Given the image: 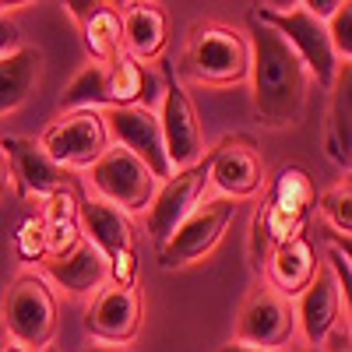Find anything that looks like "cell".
<instances>
[{"label":"cell","mask_w":352,"mask_h":352,"mask_svg":"<svg viewBox=\"0 0 352 352\" xmlns=\"http://www.w3.org/2000/svg\"><path fill=\"white\" fill-rule=\"evenodd\" d=\"M99 8H102V0H67V4H64V11L78 21V28H81L88 18H92Z\"/></svg>","instance_id":"32"},{"label":"cell","mask_w":352,"mask_h":352,"mask_svg":"<svg viewBox=\"0 0 352 352\" xmlns=\"http://www.w3.org/2000/svg\"><path fill=\"white\" fill-rule=\"evenodd\" d=\"M317 264L320 261L314 254V240L303 229V232H296L292 240H285L282 247H275L268 257H264V278H268V289H275L282 300L292 303L310 285Z\"/></svg>","instance_id":"18"},{"label":"cell","mask_w":352,"mask_h":352,"mask_svg":"<svg viewBox=\"0 0 352 352\" xmlns=\"http://www.w3.org/2000/svg\"><path fill=\"white\" fill-rule=\"evenodd\" d=\"M106 134L127 148L134 159H141L148 166V173L155 180H169V162H166V148H162V131H159V113H152V106H120V109H106Z\"/></svg>","instance_id":"11"},{"label":"cell","mask_w":352,"mask_h":352,"mask_svg":"<svg viewBox=\"0 0 352 352\" xmlns=\"http://www.w3.org/2000/svg\"><path fill=\"white\" fill-rule=\"evenodd\" d=\"M4 8H8V4H0V11H4Z\"/></svg>","instance_id":"40"},{"label":"cell","mask_w":352,"mask_h":352,"mask_svg":"<svg viewBox=\"0 0 352 352\" xmlns=\"http://www.w3.org/2000/svg\"><path fill=\"white\" fill-rule=\"evenodd\" d=\"M292 335H296V307L282 300L268 285L254 289L250 300L240 310V320H236V342L278 352Z\"/></svg>","instance_id":"12"},{"label":"cell","mask_w":352,"mask_h":352,"mask_svg":"<svg viewBox=\"0 0 352 352\" xmlns=\"http://www.w3.org/2000/svg\"><path fill=\"white\" fill-rule=\"evenodd\" d=\"M4 328L21 349H50L56 331V296L43 275L25 272L8 285Z\"/></svg>","instance_id":"5"},{"label":"cell","mask_w":352,"mask_h":352,"mask_svg":"<svg viewBox=\"0 0 352 352\" xmlns=\"http://www.w3.org/2000/svg\"><path fill=\"white\" fill-rule=\"evenodd\" d=\"M78 204H81V201L71 194V187L60 190V194H53V197L46 201L43 222H78Z\"/></svg>","instance_id":"30"},{"label":"cell","mask_w":352,"mask_h":352,"mask_svg":"<svg viewBox=\"0 0 352 352\" xmlns=\"http://www.w3.org/2000/svg\"><path fill=\"white\" fill-rule=\"evenodd\" d=\"M338 4H342V0H303V8H307L317 21H328V18L338 11Z\"/></svg>","instance_id":"33"},{"label":"cell","mask_w":352,"mask_h":352,"mask_svg":"<svg viewBox=\"0 0 352 352\" xmlns=\"http://www.w3.org/2000/svg\"><path fill=\"white\" fill-rule=\"evenodd\" d=\"M43 352H60V349H53V345H50V349H43Z\"/></svg>","instance_id":"39"},{"label":"cell","mask_w":352,"mask_h":352,"mask_svg":"<svg viewBox=\"0 0 352 352\" xmlns=\"http://www.w3.org/2000/svg\"><path fill=\"white\" fill-rule=\"evenodd\" d=\"M36 144L46 152L53 166L88 169L109 148V134L99 109H81V113H60V120H53Z\"/></svg>","instance_id":"8"},{"label":"cell","mask_w":352,"mask_h":352,"mask_svg":"<svg viewBox=\"0 0 352 352\" xmlns=\"http://www.w3.org/2000/svg\"><path fill=\"white\" fill-rule=\"evenodd\" d=\"M124 21V53L138 64L159 60L166 50V11L159 4H127V11L120 14Z\"/></svg>","instance_id":"20"},{"label":"cell","mask_w":352,"mask_h":352,"mask_svg":"<svg viewBox=\"0 0 352 352\" xmlns=\"http://www.w3.org/2000/svg\"><path fill=\"white\" fill-rule=\"evenodd\" d=\"M204 190H208V155L204 162L173 173L169 180H162L155 187V197L144 212V226H148V236L155 247H162L176 229L184 226V219L204 201Z\"/></svg>","instance_id":"9"},{"label":"cell","mask_w":352,"mask_h":352,"mask_svg":"<svg viewBox=\"0 0 352 352\" xmlns=\"http://www.w3.org/2000/svg\"><path fill=\"white\" fill-rule=\"evenodd\" d=\"M78 229L102 257H113L120 250H134L131 215H124L120 208H113V204H106L99 197H88V201L78 204Z\"/></svg>","instance_id":"19"},{"label":"cell","mask_w":352,"mask_h":352,"mask_svg":"<svg viewBox=\"0 0 352 352\" xmlns=\"http://www.w3.org/2000/svg\"><path fill=\"white\" fill-rule=\"evenodd\" d=\"M81 109H109V67L85 64L60 99V113H81Z\"/></svg>","instance_id":"23"},{"label":"cell","mask_w":352,"mask_h":352,"mask_svg":"<svg viewBox=\"0 0 352 352\" xmlns=\"http://www.w3.org/2000/svg\"><path fill=\"white\" fill-rule=\"evenodd\" d=\"M159 131H162V148H166L169 173H180V169L204 162V131H201V120H197V109L176 81L166 85Z\"/></svg>","instance_id":"10"},{"label":"cell","mask_w":352,"mask_h":352,"mask_svg":"<svg viewBox=\"0 0 352 352\" xmlns=\"http://www.w3.org/2000/svg\"><path fill=\"white\" fill-rule=\"evenodd\" d=\"M14 247H18V257L21 261H43L46 257V226L43 219H25L14 232Z\"/></svg>","instance_id":"28"},{"label":"cell","mask_w":352,"mask_h":352,"mask_svg":"<svg viewBox=\"0 0 352 352\" xmlns=\"http://www.w3.org/2000/svg\"><path fill=\"white\" fill-rule=\"evenodd\" d=\"M254 14L264 25H272L275 32L289 43V50L300 56V64L307 67L310 78H317L320 88H331L342 60L331 50L324 21H317L303 4H257Z\"/></svg>","instance_id":"4"},{"label":"cell","mask_w":352,"mask_h":352,"mask_svg":"<svg viewBox=\"0 0 352 352\" xmlns=\"http://www.w3.org/2000/svg\"><path fill=\"white\" fill-rule=\"evenodd\" d=\"M43 272H46L43 278L53 282L56 289H64L67 296H96V292L109 282L106 257L88 240H81L64 257H46L43 261Z\"/></svg>","instance_id":"17"},{"label":"cell","mask_w":352,"mask_h":352,"mask_svg":"<svg viewBox=\"0 0 352 352\" xmlns=\"http://www.w3.org/2000/svg\"><path fill=\"white\" fill-rule=\"evenodd\" d=\"M43 226H46V257H64L85 240L78 222H43Z\"/></svg>","instance_id":"29"},{"label":"cell","mask_w":352,"mask_h":352,"mask_svg":"<svg viewBox=\"0 0 352 352\" xmlns=\"http://www.w3.org/2000/svg\"><path fill=\"white\" fill-rule=\"evenodd\" d=\"M314 212V180L303 166H282L264 197V208L254 215V232H250V254L254 268H261L264 257L296 232H303L307 219Z\"/></svg>","instance_id":"2"},{"label":"cell","mask_w":352,"mask_h":352,"mask_svg":"<svg viewBox=\"0 0 352 352\" xmlns=\"http://www.w3.org/2000/svg\"><path fill=\"white\" fill-rule=\"evenodd\" d=\"M0 352H28V349H21V345H8V349H0Z\"/></svg>","instance_id":"38"},{"label":"cell","mask_w":352,"mask_h":352,"mask_svg":"<svg viewBox=\"0 0 352 352\" xmlns=\"http://www.w3.org/2000/svg\"><path fill=\"white\" fill-rule=\"evenodd\" d=\"M219 352H275V349H254V345H240V342H229Z\"/></svg>","instance_id":"36"},{"label":"cell","mask_w":352,"mask_h":352,"mask_svg":"<svg viewBox=\"0 0 352 352\" xmlns=\"http://www.w3.org/2000/svg\"><path fill=\"white\" fill-rule=\"evenodd\" d=\"M148 92H152V74L144 71V64L131 60L127 53L116 64H109V109L144 106Z\"/></svg>","instance_id":"25"},{"label":"cell","mask_w":352,"mask_h":352,"mask_svg":"<svg viewBox=\"0 0 352 352\" xmlns=\"http://www.w3.org/2000/svg\"><path fill=\"white\" fill-rule=\"evenodd\" d=\"M324 342H328V345H324L328 352H352V338H349V324H345V328H335V331H331V335H328Z\"/></svg>","instance_id":"34"},{"label":"cell","mask_w":352,"mask_h":352,"mask_svg":"<svg viewBox=\"0 0 352 352\" xmlns=\"http://www.w3.org/2000/svg\"><path fill=\"white\" fill-rule=\"evenodd\" d=\"M43 78V53L36 46H21L0 60V116L14 113Z\"/></svg>","instance_id":"21"},{"label":"cell","mask_w":352,"mask_h":352,"mask_svg":"<svg viewBox=\"0 0 352 352\" xmlns=\"http://www.w3.org/2000/svg\"><path fill=\"white\" fill-rule=\"evenodd\" d=\"M124 11H127V4H102L81 25V39H85V50L92 56V64L109 67L124 56V21H120Z\"/></svg>","instance_id":"22"},{"label":"cell","mask_w":352,"mask_h":352,"mask_svg":"<svg viewBox=\"0 0 352 352\" xmlns=\"http://www.w3.org/2000/svg\"><path fill=\"white\" fill-rule=\"evenodd\" d=\"M250 99L254 113L261 116L264 127L285 131L303 120L307 109V92H310V74L300 64V56L289 50V43L264 25L250 11Z\"/></svg>","instance_id":"1"},{"label":"cell","mask_w":352,"mask_h":352,"mask_svg":"<svg viewBox=\"0 0 352 352\" xmlns=\"http://www.w3.org/2000/svg\"><path fill=\"white\" fill-rule=\"evenodd\" d=\"M0 152H4L8 166H11V180L18 184V190L25 197H39L50 201L53 194L67 190V176L60 166H53L46 159V152L32 138H18V134H4L0 138Z\"/></svg>","instance_id":"15"},{"label":"cell","mask_w":352,"mask_h":352,"mask_svg":"<svg viewBox=\"0 0 352 352\" xmlns=\"http://www.w3.org/2000/svg\"><path fill=\"white\" fill-rule=\"evenodd\" d=\"M180 71L190 81L212 85V88L243 85L247 71H250V46L226 21H197L190 28Z\"/></svg>","instance_id":"3"},{"label":"cell","mask_w":352,"mask_h":352,"mask_svg":"<svg viewBox=\"0 0 352 352\" xmlns=\"http://www.w3.org/2000/svg\"><path fill=\"white\" fill-rule=\"evenodd\" d=\"M85 328L92 338L106 345H127L141 328V296L134 289L106 282L92 296V307L85 314Z\"/></svg>","instance_id":"16"},{"label":"cell","mask_w":352,"mask_h":352,"mask_svg":"<svg viewBox=\"0 0 352 352\" xmlns=\"http://www.w3.org/2000/svg\"><path fill=\"white\" fill-rule=\"evenodd\" d=\"M25 43H21V32H18V25L0 11V60L4 56H11V53H18Z\"/></svg>","instance_id":"31"},{"label":"cell","mask_w":352,"mask_h":352,"mask_svg":"<svg viewBox=\"0 0 352 352\" xmlns=\"http://www.w3.org/2000/svg\"><path fill=\"white\" fill-rule=\"evenodd\" d=\"M208 184H215L219 197H229V201L254 197L264 187V159L257 152V144L243 134L226 138L208 155Z\"/></svg>","instance_id":"13"},{"label":"cell","mask_w":352,"mask_h":352,"mask_svg":"<svg viewBox=\"0 0 352 352\" xmlns=\"http://www.w3.org/2000/svg\"><path fill=\"white\" fill-rule=\"evenodd\" d=\"M328 28V39H331V50L342 64H349V56H352V4L349 0H342L338 11L324 21Z\"/></svg>","instance_id":"27"},{"label":"cell","mask_w":352,"mask_h":352,"mask_svg":"<svg viewBox=\"0 0 352 352\" xmlns=\"http://www.w3.org/2000/svg\"><path fill=\"white\" fill-rule=\"evenodd\" d=\"M349 78H352V71H349V64H342L338 67V74H335V81H331V113H328V155L345 169V176H349Z\"/></svg>","instance_id":"24"},{"label":"cell","mask_w":352,"mask_h":352,"mask_svg":"<svg viewBox=\"0 0 352 352\" xmlns=\"http://www.w3.org/2000/svg\"><path fill=\"white\" fill-rule=\"evenodd\" d=\"M88 184H92L96 197L120 208L124 215H138L152 204L159 180L148 173L141 159H134L120 144H109V148L88 166Z\"/></svg>","instance_id":"6"},{"label":"cell","mask_w":352,"mask_h":352,"mask_svg":"<svg viewBox=\"0 0 352 352\" xmlns=\"http://www.w3.org/2000/svg\"><path fill=\"white\" fill-rule=\"evenodd\" d=\"M14 180H11V166H8V159H4V152H0V197L8 194V187H11Z\"/></svg>","instance_id":"35"},{"label":"cell","mask_w":352,"mask_h":352,"mask_svg":"<svg viewBox=\"0 0 352 352\" xmlns=\"http://www.w3.org/2000/svg\"><path fill=\"white\" fill-rule=\"evenodd\" d=\"M296 300H300V307H296V328H300L307 345H324V338L338 328L342 307L349 314V296L342 292V285L335 282V275H331V268L324 261L317 264L310 285L300 292Z\"/></svg>","instance_id":"14"},{"label":"cell","mask_w":352,"mask_h":352,"mask_svg":"<svg viewBox=\"0 0 352 352\" xmlns=\"http://www.w3.org/2000/svg\"><path fill=\"white\" fill-rule=\"evenodd\" d=\"M236 219V201L229 197H208L184 219V226L159 247V264L166 272L173 268H190L204 261L226 236V229Z\"/></svg>","instance_id":"7"},{"label":"cell","mask_w":352,"mask_h":352,"mask_svg":"<svg viewBox=\"0 0 352 352\" xmlns=\"http://www.w3.org/2000/svg\"><path fill=\"white\" fill-rule=\"evenodd\" d=\"M81 352H127L124 345H106V342H99V345H85Z\"/></svg>","instance_id":"37"},{"label":"cell","mask_w":352,"mask_h":352,"mask_svg":"<svg viewBox=\"0 0 352 352\" xmlns=\"http://www.w3.org/2000/svg\"><path fill=\"white\" fill-rule=\"evenodd\" d=\"M320 215L328 219V226L335 232H342V236L349 240V232H352V190H349V176H345V180H338L331 190H324V197H320Z\"/></svg>","instance_id":"26"}]
</instances>
